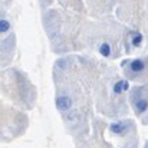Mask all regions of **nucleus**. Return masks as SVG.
I'll return each instance as SVG.
<instances>
[{
	"label": "nucleus",
	"mask_w": 148,
	"mask_h": 148,
	"mask_svg": "<svg viewBox=\"0 0 148 148\" xmlns=\"http://www.w3.org/2000/svg\"><path fill=\"white\" fill-rule=\"evenodd\" d=\"M145 68H147V65H145L144 59H134L130 62V71L132 73H141L145 71Z\"/></svg>",
	"instance_id": "obj_1"
},
{
	"label": "nucleus",
	"mask_w": 148,
	"mask_h": 148,
	"mask_svg": "<svg viewBox=\"0 0 148 148\" xmlns=\"http://www.w3.org/2000/svg\"><path fill=\"white\" fill-rule=\"evenodd\" d=\"M72 106V101L69 97H59L56 98V108L59 111H68Z\"/></svg>",
	"instance_id": "obj_2"
},
{
	"label": "nucleus",
	"mask_w": 148,
	"mask_h": 148,
	"mask_svg": "<svg viewBox=\"0 0 148 148\" xmlns=\"http://www.w3.org/2000/svg\"><path fill=\"white\" fill-rule=\"evenodd\" d=\"M134 108L137 111V114H143L148 109V101L144 98H138L134 101Z\"/></svg>",
	"instance_id": "obj_3"
},
{
	"label": "nucleus",
	"mask_w": 148,
	"mask_h": 148,
	"mask_svg": "<svg viewBox=\"0 0 148 148\" xmlns=\"http://www.w3.org/2000/svg\"><path fill=\"white\" fill-rule=\"evenodd\" d=\"M125 122L124 121H116V122H112L111 125H109V131L112 132V134H122L124 132V130H125Z\"/></svg>",
	"instance_id": "obj_4"
},
{
	"label": "nucleus",
	"mask_w": 148,
	"mask_h": 148,
	"mask_svg": "<svg viewBox=\"0 0 148 148\" xmlns=\"http://www.w3.org/2000/svg\"><path fill=\"white\" fill-rule=\"evenodd\" d=\"M99 53L102 55V56H105V58H108L109 55H111V46H109V43H106V42H103L101 46H99Z\"/></svg>",
	"instance_id": "obj_5"
},
{
	"label": "nucleus",
	"mask_w": 148,
	"mask_h": 148,
	"mask_svg": "<svg viewBox=\"0 0 148 148\" xmlns=\"http://www.w3.org/2000/svg\"><path fill=\"white\" fill-rule=\"evenodd\" d=\"M143 35L141 33H137V32H134L132 33V39H131V43H132V46H140L141 45V42H143Z\"/></svg>",
	"instance_id": "obj_6"
},
{
	"label": "nucleus",
	"mask_w": 148,
	"mask_h": 148,
	"mask_svg": "<svg viewBox=\"0 0 148 148\" xmlns=\"http://www.w3.org/2000/svg\"><path fill=\"white\" fill-rule=\"evenodd\" d=\"M125 91V81H118L115 85H114V92L115 94H122Z\"/></svg>",
	"instance_id": "obj_7"
},
{
	"label": "nucleus",
	"mask_w": 148,
	"mask_h": 148,
	"mask_svg": "<svg viewBox=\"0 0 148 148\" xmlns=\"http://www.w3.org/2000/svg\"><path fill=\"white\" fill-rule=\"evenodd\" d=\"M9 29H10V22L6 19H1L0 20V32L6 33V32H9Z\"/></svg>",
	"instance_id": "obj_8"
},
{
	"label": "nucleus",
	"mask_w": 148,
	"mask_h": 148,
	"mask_svg": "<svg viewBox=\"0 0 148 148\" xmlns=\"http://www.w3.org/2000/svg\"><path fill=\"white\" fill-rule=\"evenodd\" d=\"M147 147H148V141H147Z\"/></svg>",
	"instance_id": "obj_9"
}]
</instances>
